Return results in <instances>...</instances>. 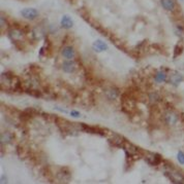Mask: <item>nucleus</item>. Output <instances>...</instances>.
<instances>
[{
	"instance_id": "nucleus-1",
	"label": "nucleus",
	"mask_w": 184,
	"mask_h": 184,
	"mask_svg": "<svg viewBox=\"0 0 184 184\" xmlns=\"http://www.w3.org/2000/svg\"><path fill=\"white\" fill-rule=\"evenodd\" d=\"M21 14L22 16H24L27 20H34L37 16H38V11H37L35 8L32 7H28V8H24V9L21 10Z\"/></svg>"
},
{
	"instance_id": "nucleus-2",
	"label": "nucleus",
	"mask_w": 184,
	"mask_h": 184,
	"mask_svg": "<svg viewBox=\"0 0 184 184\" xmlns=\"http://www.w3.org/2000/svg\"><path fill=\"white\" fill-rule=\"evenodd\" d=\"M81 127H82V130H84L85 132H87V133L98 134V135H101V136L106 135V133L104 132V130L100 129V127H92V125H85V123H81Z\"/></svg>"
},
{
	"instance_id": "nucleus-3",
	"label": "nucleus",
	"mask_w": 184,
	"mask_h": 184,
	"mask_svg": "<svg viewBox=\"0 0 184 184\" xmlns=\"http://www.w3.org/2000/svg\"><path fill=\"white\" fill-rule=\"evenodd\" d=\"M92 47H93V49L96 53H101V52H104L108 49V44H106V42H104V41L97 39V40H95L93 42Z\"/></svg>"
},
{
	"instance_id": "nucleus-4",
	"label": "nucleus",
	"mask_w": 184,
	"mask_h": 184,
	"mask_svg": "<svg viewBox=\"0 0 184 184\" xmlns=\"http://www.w3.org/2000/svg\"><path fill=\"white\" fill-rule=\"evenodd\" d=\"M104 95L109 100H116L119 96V91L116 87H109L104 91Z\"/></svg>"
},
{
	"instance_id": "nucleus-5",
	"label": "nucleus",
	"mask_w": 184,
	"mask_h": 184,
	"mask_svg": "<svg viewBox=\"0 0 184 184\" xmlns=\"http://www.w3.org/2000/svg\"><path fill=\"white\" fill-rule=\"evenodd\" d=\"M60 25L64 29H70L74 26V21L70 16H63L61 18V21H60Z\"/></svg>"
},
{
	"instance_id": "nucleus-6",
	"label": "nucleus",
	"mask_w": 184,
	"mask_h": 184,
	"mask_svg": "<svg viewBox=\"0 0 184 184\" xmlns=\"http://www.w3.org/2000/svg\"><path fill=\"white\" fill-rule=\"evenodd\" d=\"M62 69L66 73H72L76 70V64L70 60H68V61H65L62 64Z\"/></svg>"
},
{
	"instance_id": "nucleus-7",
	"label": "nucleus",
	"mask_w": 184,
	"mask_h": 184,
	"mask_svg": "<svg viewBox=\"0 0 184 184\" xmlns=\"http://www.w3.org/2000/svg\"><path fill=\"white\" fill-rule=\"evenodd\" d=\"M61 54H62V56H63V58H65V59H67V60H72V59H74V57H75V51L72 47H65L62 49Z\"/></svg>"
},
{
	"instance_id": "nucleus-8",
	"label": "nucleus",
	"mask_w": 184,
	"mask_h": 184,
	"mask_svg": "<svg viewBox=\"0 0 184 184\" xmlns=\"http://www.w3.org/2000/svg\"><path fill=\"white\" fill-rule=\"evenodd\" d=\"M162 6L168 11H173L175 8V0H160Z\"/></svg>"
},
{
	"instance_id": "nucleus-9",
	"label": "nucleus",
	"mask_w": 184,
	"mask_h": 184,
	"mask_svg": "<svg viewBox=\"0 0 184 184\" xmlns=\"http://www.w3.org/2000/svg\"><path fill=\"white\" fill-rule=\"evenodd\" d=\"M109 141H110L111 144L114 146H122V143H123V141H124V139L119 135H114V137L110 138Z\"/></svg>"
},
{
	"instance_id": "nucleus-10",
	"label": "nucleus",
	"mask_w": 184,
	"mask_h": 184,
	"mask_svg": "<svg viewBox=\"0 0 184 184\" xmlns=\"http://www.w3.org/2000/svg\"><path fill=\"white\" fill-rule=\"evenodd\" d=\"M178 120V116L175 113H172V112H169L166 115V122L169 123V125H175Z\"/></svg>"
},
{
	"instance_id": "nucleus-11",
	"label": "nucleus",
	"mask_w": 184,
	"mask_h": 184,
	"mask_svg": "<svg viewBox=\"0 0 184 184\" xmlns=\"http://www.w3.org/2000/svg\"><path fill=\"white\" fill-rule=\"evenodd\" d=\"M182 80H183V77L181 76L179 73H175V74H173L170 78V82L174 85H178Z\"/></svg>"
},
{
	"instance_id": "nucleus-12",
	"label": "nucleus",
	"mask_w": 184,
	"mask_h": 184,
	"mask_svg": "<svg viewBox=\"0 0 184 184\" xmlns=\"http://www.w3.org/2000/svg\"><path fill=\"white\" fill-rule=\"evenodd\" d=\"M146 160H147L148 163H149L150 165H153V166H156V165L158 164V163L160 162V155H158V154H155L154 156H149V158H146Z\"/></svg>"
},
{
	"instance_id": "nucleus-13",
	"label": "nucleus",
	"mask_w": 184,
	"mask_h": 184,
	"mask_svg": "<svg viewBox=\"0 0 184 184\" xmlns=\"http://www.w3.org/2000/svg\"><path fill=\"white\" fill-rule=\"evenodd\" d=\"M12 134L8 133V132H5L1 135V143H8V142L12 141Z\"/></svg>"
},
{
	"instance_id": "nucleus-14",
	"label": "nucleus",
	"mask_w": 184,
	"mask_h": 184,
	"mask_svg": "<svg viewBox=\"0 0 184 184\" xmlns=\"http://www.w3.org/2000/svg\"><path fill=\"white\" fill-rule=\"evenodd\" d=\"M167 78V74L164 72H158L157 74L155 75V81L156 82H162L164 81Z\"/></svg>"
},
{
	"instance_id": "nucleus-15",
	"label": "nucleus",
	"mask_w": 184,
	"mask_h": 184,
	"mask_svg": "<svg viewBox=\"0 0 184 184\" xmlns=\"http://www.w3.org/2000/svg\"><path fill=\"white\" fill-rule=\"evenodd\" d=\"M183 52V47L181 44H177L176 47H175V53H174V57H178V56H180L181 54H182Z\"/></svg>"
},
{
	"instance_id": "nucleus-16",
	"label": "nucleus",
	"mask_w": 184,
	"mask_h": 184,
	"mask_svg": "<svg viewBox=\"0 0 184 184\" xmlns=\"http://www.w3.org/2000/svg\"><path fill=\"white\" fill-rule=\"evenodd\" d=\"M26 93H28L29 95L33 96V97H41V93L37 89H26Z\"/></svg>"
},
{
	"instance_id": "nucleus-17",
	"label": "nucleus",
	"mask_w": 184,
	"mask_h": 184,
	"mask_svg": "<svg viewBox=\"0 0 184 184\" xmlns=\"http://www.w3.org/2000/svg\"><path fill=\"white\" fill-rule=\"evenodd\" d=\"M177 158H178V162L180 163L181 165H184V153L182 151L178 152V154H177Z\"/></svg>"
},
{
	"instance_id": "nucleus-18",
	"label": "nucleus",
	"mask_w": 184,
	"mask_h": 184,
	"mask_svg": "<svg viewBox=\"0 0 184 184\" xmlns=\"http://www.w3.org/2000/svg\"><path fill=\"white\" fill-rule=\"evenodd\" d=\"M70 115L72 116V117H81V113L79 111H77V110H72V111H70Z\"/></svg>"
}]
</instances>
